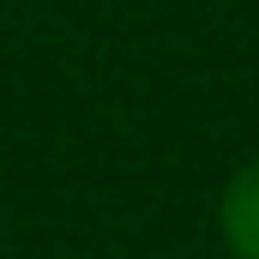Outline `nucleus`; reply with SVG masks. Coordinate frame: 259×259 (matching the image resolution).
Returning a JSON list of instances; mask_svg holds the SVG:
<instances>
[{"mask_svg":"<svg viewBox=\"0 0 259 259\" xmlns=\"http://www.w3.org/2000/svg\"><path fill=\"white\" fill-rule=\"evenodd\" d=\"M217 229L235 259H259V157L229 175V187L217 199Z\"/></svg>","mask_w":259,"mask_h":259,"instance_id":"nucleus-1","label":"nucleus"}]
</instances>
